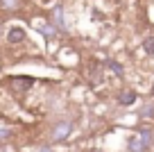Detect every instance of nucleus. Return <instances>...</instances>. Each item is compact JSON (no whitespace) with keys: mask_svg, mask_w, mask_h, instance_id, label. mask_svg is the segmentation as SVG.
Instances as JSON below:
<instances>
[{"mask_svg":"<svg viewBox=\"0 0 154 152\" xmlns=\"http://www.w3.org/2000/svg\"><path fill=\"white\" fill-rule=\"evenodd\" d=\"M145 50H147V52H154V39H147V43H145Z\"/></svg>","mask_w":154,"mask_h":152,"instance_id":"nucleus-4","label":"nucleus"},{"mask_svg":"<svg viewBox=\"0 0 154 152\" xmlns=\"http://www.w3.org/2000/svg\"><path fill=\"white\" fill-rule=\"evenodd\" d=\"M120 102H122V105H131V102H134V93H131V91L122 93V95H120Z\"/></svg>","mask_w":154,"mask_h":152,"instance_id":"nucleus-2","label":"nucleus"},{"mask_svg":"<svg viewBox=\"0 0 154 152\" xmlns=\"http://www.w3.org/2000/svg\"><path fill=\"white\" fill-rule=\"evenodd\" d=\"M152 93H154V86H152Z\"/></svg>","mask_w":154,"mask_h":152,"instance_id":"nucleus-5","label":"nucleus"},{"mask_svg":"<svg viewBox=\"0 0 154 152\" xmlns=\"http://www.w3.org/2000/svg\"><path fill=\"white\" fill-rule=\"evenodd\" d=\"M68 129H70V125H63V127H59L57 132H54V138H57V141H59V138H63V136H66V132H68Z\"/></svg>","mask_w":154,"mask_h":152,"instance_id":"nucleus-3","label":"nucleus"},{"mask_svg":"<svg viewBox=\"0 0 154 152\" xmlns=\"http://www.w3.org/2000/svg\"><path fill=\"white\" fill-rule=\"evenodd\" d=\"M149 143V132H138V136L131 141V150L134 152H143Z\"/></svg>","mask_w":154,"mask_h":152,"instance_id":"nucleus-1","label":"nucleus"}]
</instances>
